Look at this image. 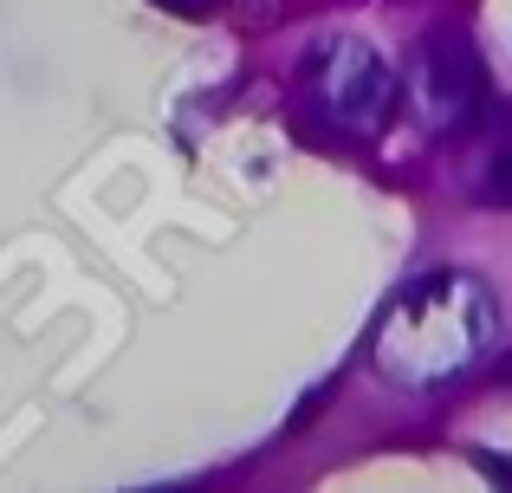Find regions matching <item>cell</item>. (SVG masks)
<instances>
[{"instance_id": "277c9868", "label": "cell", "mask_w": 512, "mask_h": 493, "mask_svg": "<svg viewBox=\"0 0 512 493\" xmlns=\"http://www.w3.org/2000/svg\"><path fill=\"white\" fill-rule=\"evenodd\" d=\"M480 189H487L500 208H512V143H500V150L487 156V169H480Z\"/></svg>"}, {"instance_id": "3957f363", "label": "cell", "mask_w": 512, "mask_h": 493, "mask_svg": "<svg viewBox=\"0 0 512 493\" xmlns=\"http://www.w3.org/2000/svg\"><path fill=\"white\" fill-rule=\"evenodd\" d=\"M480 85H487V72H480L474 52L461 46H428V98H435V117L448 124V117H461L467 104H480Z\"/></svg>"}, {"instance_id": "7a4b0ae2", "label": "cell", "mask_w": 512, "mask_h": 493, "mask_svg": "<svg viewBox=\"0 0 512 493\" xmlns=\"http://www.w3.org/2000/svg\"><path fill=\"white\" fill-rule=\"evenodd\" d=\"M389 98H396V85H389V65L376 59L370 46L338 39V46L325 52V111L338 117L344 130H376V124L389 117Z\"/></svg>"}, {"instance_id": "5b68a950", "label": "cell", "mask_w": 512, "mask_h": 493, "mask_svg": "<svg viewBox=\"0 0 512 493\" xmlns=\"http://www.w3.org/2000/svg\"><path fill=\"white\" fill-rule=\"evenodd\" d=\"M156 7H169V13H188V20H201V13H208L214 0H156Z\"/></svg>"}, {"instance_id": "6da1fadb", "label": "cell", "mask_w": 512, "mask_h": 493, "mask_svg": "<svg viewBox=\"0 0 512 493\" xmlns=\"http://www.w3.org/2000/svg\"><path fill=\"white\" fill-rule=\"evenodd\" d=\"M487 344H493V292L474 273H435L402 292L396 312L376 325V370L389 383L428 390V383H448L467 364H480Z\"/></svg>"}, {"instance_id": "8992f818", "label": "cell", "mask_w": 512, "mask_h": 493, "mask_svg": "<svg viewBox=\"0 0 512 493\" xmlns=\"http://www.w3.org/2000/svg\"><path fill=\"white\" fill-rule=\"evenodd\" d=\"M480 461V468H487L493 474V481H512V468H506V455H474Z\"/></svg>"}]
</instances>
